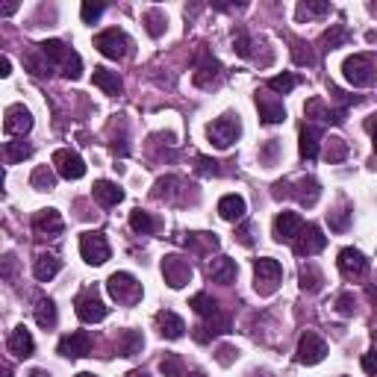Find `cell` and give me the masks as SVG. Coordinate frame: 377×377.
Listing matches in <instances>:
<instances>
[{
  "mask_svg": "<svg viewBox=\"0 0 377 377\" xmlns=\"http://www.w3.org/2000/svg\"><path fill=\"white\" fill-rule=\"evenodd\" d=\"M35 48H38V53H42L53 68L62 71L65 80H80L83 59H80V53H77V50H71L65 42H59V38H48V42L35 45Z\"/></svg>",
  "mask_w": 377,
  "mask_h": 377,
  "instance_id": "obj_1",
  "label": "cell"
},
{
  "mask_svg": "<svg viewBox=\"0 0 377 377\" xmlns=\"http://www.w3.org/2000/svg\"><path fill=\"white\" fill-rule=\"evenodd\" d=\"M342 74L354 89H368L377 80V65L371 53H354L342 62Z\"/></svg>",
  "mask_w": 377,
  "mask_h": 377,
  "instance_id": "obj_2",
  "label": "cell"
},
{
  "mask_svg": "<svg viewBox=\"0 0 377 377\" xmlns=\"http://www.w3.org/2000/svg\"><path fill=\"white\" fill-rule=\"evenodd\" d=\"M106 292H109V297L115 304H121V307H133V304H138L142 301V295H145V289H142V283L136 280L133 274H127V271H115L109 280H106Z\"/></svg>",
  "mask_w": 377,
  "mask_h": 377,
  "instance_id": "obj_3",
  "label": "cell"
},
{
  "mask_svg": "<svg viewBox=\"0 0 377 377\" xmlns=\"http://www.w3.org/2000/svg\"><path fill=\"white\" fill-rule=\"evenodd\" d=\"M280 280H283V266L277 260H271V256H260V260L253 263V289L263 297L274 295L277 286H280Z\"/></svg>",
  "mask_w": 377,
  "mask_h": 377,
  "instance_id": "obj_4",
  "label": "cell"
},
{
  "mask_svg": "<svg viewBox=\"0 0 377 377\" xmlns=\"http://www.w3.org/2000/svg\"><path fill=\"white\" fill-rule=\"evenodd\" d=\"M207 136H209V142L218 148V151H227L236 138L242 136V124H239V115H222V118H215L212 124H207Z\"/></svg>",
  "mask_w": 377,
  "mask_h": 377,
  "instance_id": "obj_5",
  "label": "cell"
},
{
  "mask_svg": "<svg viewBox=\"0 0 377 377\" xmlns=\"http://www.w3.org/2000/svg\"><path fill=\"white\" fill-rule=\"evenodd\" d=\"M94 48L101 50L106 59H124V56H130L133 42H130V35L124 30L112 27V30H104V33L94 35Z\"/></svg>",
  "mask_w": 377,
  "mask_h": 377,
  "instance_id": "obj_6",
  "label": "cell"
},
{
  "mask_svg": "<svg viewBox=\"0 0 377 377\" xmlns=\"http://www.w3.org/2000/svg\"><path fill=\"white\" fill-rule=\"evenodd\" d=\"M109 242H106V236L104 233H97V230H89L80 236V256L89 263V266H104L109 260Z\"/></svg>",
  "mask_w": 377,
  "mask_h": 377,
  "instance_id": "obj_7",
  "label": "cell"
},
{
  "mask_svg": "<svg viewBox=\"0 0 377 377\" xmlns=\"http://www.w3.org/2000/svg\"><path fill=\"white\" fill-rule=\"evenodd\" d=\"M192 266H189V260L186 256H180V253H168V256H163V277H165V283L171 286V289H183L186 283H192Z\"/></svg>",
  "mask_w": 377,
  "mask_h": 377,
  "instance_id": "obj_8",
  "label": "cell"
},
{
  "mask_svg": "<svg viewBox=\"0 0 377 377\" xmlns=\"http://www.w3.org/2000/svg\"><path fill=\"white\" fill-rule=\"evenodd\" d=\"M106 315H109V307L101 301L97 289H89V292H83L80 297H77V319H80V322L97 324V322H104Z\"/></svg>",
  "mask_w": 377,
  "mask_h": 377,
  "instance_id": "obj_9",
  "label": "cell"
},
{
  "mask_svg": "<svg viewBox=\"0 0 377 377\" xmlns=\"http://www.w3.org/2000/svg\"><path fill=\"white\" fill-rule=\"evenodd\" d=\"M324 245H327V236L322 233L319 224H304L301 233H297L295 242H292V248H295L297 256H315V253L324 251Z\"/></svg>",
  "mask_w": 377,
  "mask_h": 377,
  "instance_id": "obj_10",
  "label": "cell"
},
{
  "mask_svg": "<svg viewBox=\"0 0 377 377\" xmlns=\"http://www.w3.org/2000/svg\"><path fill=\"white\" fill-rule=\"evenodd\" d=\"M327 356V342L322 339L319 333H304L301 342H297V351H295V360L301 366H319Z\"/></svg>",
  "mask_w": 377,
  "mask_h": 377,
  "instance_id": "obj_11",
  "label": "cell"
},
{
  "mask_svg": "<svg viewBox=\"0 0 377 377\" xmlns=\"http://www.w3.org/2000/svg\"><path fill=\"white\" fill-rule=\"evenodd\" d=\"M336 266H339L342 277L345 280H360V277L368 274V256L363 251H356V248H345L339 251V260H336Z\"/></svg>",
  "mask_w": 377,
  "mask_h": 377,
  "instance_id": "obj_12",
  "label": "cell"
},
{
  "mask_svg": "<svg viewBox=\"0 0 377 377\" xmlns=\"http://www.w3.org/2000/svg\"><path fill=\"white\" fill-rule=\"evenodd\" d=\"M62 230H65V222L56 209H38L33 215V233L38 239H56V236H62Z\"/></svg>",
  "mask_w": 377,
  "mask_h": 377,
  "instance_id": "obj_13",
  "label": "cell"
},
{
  "mask_svg": "<svg viewBox=\"0 0 377 377\" xmlns=\"http://www.w3.org/2000/svg\"><path fill=\"white\" fill-rule=\"evenodd\" d=\"M53 165H56V174L65 177V180H80V177L86 174L83 156L74 153V151H68V148H62V151L53 153Z\"/></svg>",
  "mask_w": 377,
  "mask_h": 377,
  "instance_id": "obj_14",
  "label": "cell"
},
{
  "mask_svg": "<svg viewBox=\"0 0 377 377\" xmlns=\"http://www.w3.org/2000/svg\"><path fill=\"white\" fill-rule=\"evenodd\" d=\"M62 356H68V360H80V356L92 354V336L86 330H74L68 336H62L59 339V348H56Z\"/></svg>",
  "mask_w": 377,
  "mask_h": 377,
  "instance_id": "obj_15",
  "label": "cell"
},
{
  "mask_svg": "<svg viewBox=\"0 0 377 377\" xmlns=\"http://www.w3.org/2000/svg\"><path fill=\"white\" fill-rule=\"evenodd\" d=\"M4 130L9 136H24V133H30L33 130V112L24 104H12L4 112Z\"/></svg>",
  "mask_w": 377,
  "mask_h": 377,
  "instance_id": "obj_16",
  "label": "cell"
},
{
  "mask_svg": "<svg viewBox=\"0 0 377 377\" xmlns=\"http://www.w3.org/2000/svg\"><path fill=\"white\" fill-rule=\"evenodd\" d=\"M301 227H304V222H301V215H297V212H289V209L277 212V218H274V239L277 242H295V236L301 233Z\"/></svg>",
  "mask_w": 377,
  "mask_h": 377,
  "instance_id": "obj_17",
  "label": "cell"
},
{
  "mask_svg": "<svg viewBox=\"0 0 377 377\" xmlns=\"http://www.w3.org/2000/svg\"><path fill=\"white\" fill-rule=\"evenodd\" d=\"M239 274V266H236L230 256H215V260L207 266V277L212 283H222V286H230Z\"/></svg>",
  "mask_w": 377,
  "mask_h": 377,
  "instance_id": "obj_18",
  "label": "cell"
},
{
  "mask_svg": "<svg viewBox=\"0 0 377 377\" xmlns=\"http://www.w3.org/2000/svg\"><path fill=\"white\" fill-rule=\"evenodd\" d=\"M256 109H260V118L266 124H280L286 121V106L283 101H274L271 94L266 92H256Z\"/></svg>",
  "mask_w": 377,
  "mask_h": 377,
  "instance_id": "obj_19",
  "label": "cell"
},
{
  "mask_svg": "<svg viewBox=\"0 0 377 377\" xmlns=\"http://www.w3.org/2000/svg\"><path fill=\"white\" fill-rule=\"evenodd\" d=\"M289 195H292L301 207H315V204H319V197H322V183L315 180V177H301V180L295 183V189H292Z\"/></svg>",
  "mask_w": 377,
  "mask_h": 377,
  "instance_id": "obj_20",
  "label": "cell"
},
{
  "mask_svg": "<svg viewBox=\"0 0 377 377\" xmlns=\"http://www.w3.org/2000/svg\"><path fill=\"white\" fill-rule=\"evenodd\" d=\"M156 327H160V336H165V339H183V333H186V324L183 319L177 312L171 310H160L156 312Z\"/></svg>",
  "mask_w": 377,
  "mask_h": 377,
  "instance_id": "obj_21",
  "label": "cell"
},
{
  "mask_svg": "<svg viewBox=\"0 0 377 377\" xmlns=\"http://www.w3.org/2000/svg\"><path fill=\"white\" fill-rule=\"evenodd\" d=\"M218 80H222V62H218L215 56L204 53V59L197 62V71H195V83L204 86V89H209V86H215Z\"/></svg>",
  "mask_w": 377,
  "mask_h": 377,
  "instance_id": "obj_22",
  "label": "cell"
},
{
  "mask_svg": "<svg viewBox=\"0 0 377 377\" xmlns=\"http://www.w3.org/2000/svg\"><path fill=\"white\" fill-rule=\"evenodd\" d=\"M304 112H307L310 118H315V121H324V124H342L345 115H348V109H342V106H339V109H327L322 97H312Z\"/></svg>",
  "mask_w": 377,
  "mask_h": 377,
  "instance_id": "obj_23",
  "label": "cell"
},
{
  "mask_svg": "<svg viewBox=\"0 0 377 377\" xmlns=\"http://www.w3.org/2000/svg\"><path fill=\"white\" fill-rule=\"evenodd\" d=\"M59 271H62V260H59L56 253H38V256H35V266H33L35 280L50 283Z\"/></svg>",
  "mask_w": 377,
  "mask_h": 377,
  "instance_id": "obj_24",
  "label": "cell"
},
{
  "mask_svg": "<svg viewBox=\"0 0 377 377\" xmlns=\"http://www.w3.org/2000/svg\"><path fill=\"white\" fill-rule=\"evenodd\" d=\"M248 212V204L242 195H224L222 201H218V215L224 218V222H242Z\"/></svg>",
  "mask_w": 377,
  "mask_h": 377,
  "instance_id": "obj_25",
  "label": "cell"
},
{
  "mask_svg": "<svg viewBox=\"0 0 377 377\" xmlns=\"http://www.w3.org/2000/svg\"><path fill=\"white\" fill-rule=\"evenodd\" d=\"M9 351L18 356V360H27V356H33L35 342H33V333L24 324L12 330V336H9Z\"/></svg>",
  "mask_w": 377,
  "mask_h": 377,
  "instance_id": "obj_26",
  "label": "cell"
},
{
  "mask_svg": "<svg viewBox=\"0 0 377 377\" xmlns=\"http://www.w3.org/2000/svg\"><path fill=\"white\" fill-rule=\"evenodd\" d=\"M94 201L101 207H118L124 201V189L112 180H97L94 183Z\"/></svg>",
  "mask_w": 377,
  "mask_h": 377,
  "instance_id": "obj_27",
  "label": "cell"
},
{
  "mask_svg": "<svg viewBox=\"0 0 377 377\" xmlns=\"http://www.w3.org/2000/svg\"><path fill=\"white\" fill-rule=\"evenodd\" d=\"M297 148H301V156L307 163H312L315 156H319V148H322V130L319 127H301V142H297Z\"/></svg>",
  "mask_w": 377,
  "mask_h": 377,
  "instance_id": "obj_28",
  "label": "cell"
},
{
  "mask_svg": "<svg viewBox=\"0 0 377 377\" xmlns=\"http://www.w3.org/2000/svg\"><path fill=\"white\" fill-rule=\"evenodd\" d=\"M94 86L109 97H118L124 92V83H121V77H118V71H109V68H94Z\"/></svg>",
  "mask_w": 377,
  "mask_h": 377,
  "instance_id": "obj_29",
  "label": "cell"
},
{
  "mask_svg": "<svg viewBox=\"0 0 377 377\" xmlns=\"http://www.w3.org/2000/svg\"><path fill=\"white\" fill-rule=\"evenodd\" d=\"M142 348H145V336L138 330H124L118 336V354L121 356H136V354H142Z\"/></svg>",
  "mask_w": 377,
  "mask_h": 377,
  "instance_id": "obj_30",
  "label": "cell"
},
{
  "mask_svg": "<svg viewBox=\"0 0 377 377\" xmlns=\"http://www.w3.org/2000/svg\"><path fill=\"white\" fill-rule=\"evenodd\" d=\"M186 248L192 253H212V251H218V236L215 233H189Z\"/></svg>",
  "mask_w": 377,
  "mask_h": 377,
  "instance_id": "obj_31",
  "label": "cell"
},
{
  "mask_svg": "<svg viewBox=\"0 0 377 377\" xmlns=\"http://www.w3.org/2000/svg\"><path fill=\"white\" fill-rule=\"evenodd\" d=\"M324 160H327L330 165L348 160V142H345V138H339V136L324 138Z\"/></svg>",
  "mask_w": 377,
  "mask_h": 377,
  "instance_id": "obj_32",
  "label": "cell"
},
{
  "mask_svg": "<svg viewBox=\"0 0 377 377\" xmlns=\"http://www.w3.org/2000/svg\"><path fill=\"white\" fill-rule=\"evenodd\" d=\"M130 227L136 233H142V236H151V233L160 230V222H156V218L151 212H145V209H133L130 212Z\"/></svg>",
  "mask_w": 377,
  "mask_h": 377,
  "instance_id": "obj_33",
  "label": "cell"
},
{
  "mask_svg": "<svg viewBox=\"0 0 377 377\" xmlns=\"http://www.w3.org/2000/svg\"><path fill=\"white\" fill-rule=\"evenodd\" d=\"M56 322H59L56 304L50 301V297H42V301L35 304V324L45 327V330H50V327H56Z\"/></svg>",
  "mask_w": 377,
  "mask_h": 377,
  "instance_id": "obj_34",
  "label": "cell"
},
{
  "mask_svg": "<svg viewBox=\"0 0 377 377\" xmlns=\"http://www.w3.org/2000/svg\"><path fill=\"white\" fill-rule=\"evenodd\" d=\"M322 286H324V274L315 268L312 263L304 266V268H301V289L310 292V295H315V292H322Z\"/></svg>",
  "mask_w": 377,
  "mask_h": 377,
  "instance_id": "obj_35",
  "label": "cell"
},
{
  "mask_svg": "<svg viewBox=\"0 0 377 377\" xmlns=\"http://www.w3.org/2000/svg\"><path fill=\"white\" fill-rule=\"evenodd\" d=\"M351 38V33H348V27H342V24H333L324 35H322V48L324 50H336V48H342L345 42Z\"/></svg>",
  "mask_w": 377,
  "mask_h": 377,
  "instance_id": "obj_36",
  "label": "cell"
},
{
  "mask_svg": "<svg viewBox=\"0 0 377 377\" xmlns=\"http://www.w3.org/2000/svg\"><path fill=\"white\" fill-rule=\"evenodd\" d=\"M189 307H192V310H195L197 315H201V319H209V315H215L218 310H222V307H218V301H215V297H209L207 292L195 295L192 301H189Z\"/></svg>",
  "mask_w": 377,
  "mask_h": 377,
  "instance_id": "obj_37",
  "label": "cell"
},
{
  "mask_svg": "<svg viewBox=\"0 0 377 377\" xmlns=\"http://www.w3.org/2000/svg\"><path fill=\"white\" fill-rule=\"evenodd\" d=\"M24 65H27L35 77H50V74H53V65L48 62V59H45L42 53H38V48H35V50H30V53L24 56Z\"/></svg>",
  "mask_w": 377,
  "mask_h": 377,
  "instance_id": "obj_38",
  "label": "cell"
},
{
  "mask_svg": "<svg viewBox=\"0 0 377 377\" xmlns=\"http://www.w3.org/2000/svg\"><path fill=\"white\" fill-rule=\"evenodd\" d=\"M351 207L348 204H342L339 209H333V212H327V224H330V230L333 233H345L348 227H351Z\"/></svg>",
  "mask_w": 377,
  "mask_h": 377,
  "instance_id": "obj_39",
  "label": "cell"
},
{
  "mask_svg": "<svg viewBox=\"0 0 377 377\" xmlns=\"http://www.w3.org/2000/svg\"><path fill=\"white\" fill-rule=\"evenodd\" d=\"M142 21H145V27H148V33H151L153 38H160V35L165 33L168 18H165V12H163V9H148Z\"/></svg>",
  "mask_w": 377,
  "mask_h": 377,
  "instance_id": "obj_40",
  "label": "cell"
},
{
  "mask_svg": "<svg viewBox=\"0 0 377 377\" xmlns=\"http://www.w3.org/2000/svg\"><path fill=\"white\" fill-rule=\"evenodd\" d=\"M30 183H33L35 192H50V189L56 186V174H53L48 165H38V168L33 171V177H30Z\"/></svg>",
  "mask_w": 377,
  "mask_h": 377,
  "instance_id": "obj_41",
  "label": "cell"
},
{
  "mask_svg": "<svg viewBox=\"0 0 377 377\" xmlns=\"http://www.w3.org/2000/svg\"><path fill=\"white\" fill-rule=\"evenodd\" d=\"M297 83H301V80H297L295 74H277V77H271V80L266 83V89L274 92V94H289Z\"/></svg>",
  "mask_w": 377,
  "mask_h": 377,
  "instance_id": "obj_42",
  "label": "cell"
},
{
  "mask_svg": "<svg viewBox=\"0 0 377 377\" xmlns=\"http://www.w3.org/2000/svg\"><path fill=\"white\" fill-rule=\"evenodd\" d=\"M30 156H33V145L24 142V138H15V142L6 145V160L9 163H24V160H30Z\"/></svg>",
  "mask_w": 377,
  "mask_h": 377,
  "instance_id": "obj_43",
  "label": "cell"
},
{
  "mask_svg": "<svg viewBox=\"0 0 377 377\" xmlns=\"http://www.w3.org/2000/svg\"><path fill=\"white\" fill-rule=\"evenodd\" d=\"M233 50L239 53L242 59H251L253 56V42H251V35H248L245 27H236V33H233Z\"/></svg>",
  "mask_w": 377,
  "mask_h": 377,
  "instance_id": "obj_44",
  "label": "cell"
},
{
  "mask_svg": "<svg viewBox=\"0 0 377 377\" xmlns=\"http://www.w3.org/2000/svg\"><path fill=\"white\" fill-rule=\"evenodd\" d=\"M330 15V4H297V21H310V18Z\"/></svg>",
  "mask_w": 377,
  "mask_h": 377,
  "instance_id": "obj_45",
  "label": "cell"
},
{
  "mask_svg": "<svg viewBox=\"0 0 377 377\" xmlns=\"http://www.w3.org/2000/svg\"><path fill=\"white\" fill-rule=\"evenodd\" d=\"M292 59H295V65H312L315 62V53L310 50V45L307 42H292Z\"/></svg>",
  "mask_w": 377,
  "mask_h": 377,
  "instance_id": "obj_46",
  "label": "cell"
},
{
  "mask_svg": "<svg viewBox=\"0 0 377 377\" xmlns=\"http://www.w3.org/2000/svg\"><path fill=\"white\" fill-rule=\"evenodd\" d=\"M160 371L165 374V377H183V360L177 354H168L165 360L160 363Z\"/></svg>",
  "mask_w": 377,
  "mask_h": 377,
  "instance_id": "obj_47",
  "label": "cell"
},
{
  "mask_svg": "<svg viewBox=\"0 0 377 377\" xmlns=\"http://www.w3.org/2000/svg\"><path fill=\"white\" fill-rule=\"evenodd\" d=\"M104 9H106L104 4H94V0H86V4L80 6V15H83V21H86V24H94L97 18L104 15Z\"/></svg>",
  "mask_w": 377,
  "mask_h": 377,
  "instance_id": "obj_48",
  "label": "cell"
},
{
  "mask_svg": "<svg viewBox=\"0 0 377 377\" xmlns=\"http://www.w3.org/2000/svg\"><path fill=\"white\" fill-rule=\"evenodd\" d=\"M0 277H4V280H15L18 277V256L15 253H6L4 260H0Z\"/></svg>",
  "mask_w": 377,
  "mask_h": 377,
  "instance_id": "obj_49",
  "label": "cell"
},
{
  "mask_svg": "<svg viewBox=\"0 0 377 377\" xmlns=\"http://www.w3.org/2000/svg\"><path fill=\"white\" fill-rule=\"evenodd\" d=\"M201 177H218L222 174V168H218L215 160H209V156H197V168H195Z\"/></svg>",
  "mask_w": 377,
  "mask_h": 377,
  "instance_id": "obj_50",
  "label": "cell"
},
{
  "mask_svg": "<svg viewBox=\"0 0 377 377\" xmlns=\"http://www.w3.org/2000/svg\"><path fill=\"white\" fill-rule=\"evenodd\" d=\"M336 312L339 315H354L356 312V301H354L351 292H342L339 297H336Z\"/></svg>",
  "mask_w": 377,
  "mask_h": 377,
  "instance_id": "obj_51",
  "label": "cell"
},
{
  "mask_svg": "<svg viewBox=\"0 0 377 377\" xmlns=\"http://www.w3.org/2000/svg\"><path fill=\"white\" fill-rule=\"evenodd\" d=\"M277 153H280V142H277V138H271V142H268V145L263 148V153H260V160L271 165V163L277 160Z\"/></svg>",
  "mask_w": 377,
  "mask_h": 377,
  "instance_id": "obj_52",
  "label": "cell"
},
{
  "mask_svg": "<svg viewBox=\"0 0 377 377\" xmlns=\"http://www.w3.org/2000/svg\"><path fill=\"white\" fill-rule=\"evenodd\" d=\"M236 356H239V351L230 348V345H222V348H218V354H215V360L222 363V366H230V363L236 360Z\"/></svg>",
  "mask_w": 377,
  "mask_h": 377,
  "instance_id": "obj_53",
  "label": "cell"
},
{
  "mask_svg": "<svg viewBox=\"0 0 377 377\" xmlns=\"http://www.w3.org/2000/svg\"><path fill=\"white\" fill-rule=\"evenodd\" d=\"M251 233H253V227H251V224H242L239 230H236V236H239V242H242L245 248H251V245H253V236H251Z\"/></svg>",
  "mask_w": 377,
  "mask_h": 377,
  "instance_id": "obj_54",
  "label": "cell"
},
{
  "mask_svg": "<svg viewBox=\"0 0 377 377\" xmlns=\"http://www.w3.org/2000/svg\"><path fill=\"white\" fill-rule=\"evenodd\" d=\"M374 368H377V363H374V351H368V354L363 356V371H366V374H374Z\"/></svg>",
  "mask_w": 377,
  "mask_h": 377,
  "instance_id": "obj_55",
  "label": "cell"
},
{
  "mask_svg": "<svg viewBox=\"0 0 377 377\" xmlns=\"http://www.w3.org/2000/svg\"><path fill=\"white\" fill-rule=\"evenodd\" d=\"M9 74H12V65H9V59H6V56H0V80H6Z\"/></svg>",
  "mask_w": 377,
  "mask_h": 377,
  "instance_id": "obj_56",
  "label": "cell"
},
{
  "mask_svg": "<svg viewBox=\"0 0 377 377\" xmlns=\"http://www.w3.org/2000/svg\"><path fill=\"white\" fill-rule=\"evenodd\" d=\"M18 12V4H4L0 6V15H15Z\"/></svg>",
  "mask_w": 377,
  "mask_h": 377,
  "instance_id": "obj_57",
  "label": "cell"
},
{
  "mask_svg": "<svg viewBox=\"0 0 377 377\" xmlns=\"http://www.w3.org/2000/svg\"><path fill=\"white\" fill-rule=\"evenodd\" d=\"M0 377H15V371H12V366H0Z\"/></svg>",
  "mask_w": 377,
  "mask_h": 377,
  "instance_id": "obj_58",
  "label": "cell"
},
{
  "mask_svg": "<svg viewBox=\"0 0 377 377\" xmlns=\"http://www.w3.org/2000/svg\"><path fill=\"white\" fill-rule=\"evenodd\" d=\"M30 377H50V374H48V371H42V368H33V371H30Z\"/></svg>",
  "mask_w": 377,
  "mask_h": 377,
  "instance_id": "obj_59",
  "label": "cell"
},
{
  "mask_svg": "<svg viewBox=\"0 0 377 377\" xmlns=\"http://www.w3.org/2000/svg\"><path fill=\"white\" fill-rule=\"evenodd\" d=\"M127 377H151V374H148V371H138V368H136V371H130Z\"/></svg>",
  "mask_w": 377,
  "mask_h": 377,
  "instance_id": "obj_60",
  "label": "cell"
},
{
  "mask_svg": "<svg viewBox=\"0 0 377 377\" xmlns=\"http://www.w3.org/2000/svg\"><path fill=\"white\" fill-rule=\"evenodd\" d=\"M74 377H94V374H89V371H80V374H74Z\"/></svg>",
  "mask_w": 377,
  "mask_h": 377,
  "instance_id": "obj_61",
  "label": "cell"
}]
</instances>
